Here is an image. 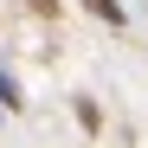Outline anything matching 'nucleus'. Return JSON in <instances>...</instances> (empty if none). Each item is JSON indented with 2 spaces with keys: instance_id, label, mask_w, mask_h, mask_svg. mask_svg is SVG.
Here are the masks:
<instances>
[{
  "instance_id": "2",
  "label": "nucleus",
  "mask_w": 148,
  "mask_h": 148,
  "mask_svg": "<svg viewBox=\"0 0 148 148\" xmlns=\"http://www.w3.org/2000/svg\"><path fill=\"white\" fill-rule=\"evenodd\" d=\"M71 110H77V122H84V135H97V129H103V110H97L90 97H77V103H71Z\"/></svg>"
},
{
  "instance_id": "4",
  "label": "nucleus",
  "mask_w": 148,
  "mask_h": 148,
  "mask_svg": "<svg viewBox=\"0 0 148 148\" xmlns=\"http://www.w3.org/2000/svg\"><path fill=\"white\" fill-rule=\"evenodd\" d=\"M32 13H45V19H58V0H26Z\"/></svg>"
},
{
  "instance_id": "1",
  "label": "nucleus",
  "mask_w": 148,
  "mask_h": 148,
  "mask_svg": "<svg viewBox=\"0 0 148 148\" xmlns=\"http://www.w3.org/2000/svg\"><path fill=\"white\" fill-rule=\"evenodd\" d=\"M90 19H103V26H129V13H122V0H84Z\"/></svg>"
},
{
  "instance_id": "3",
  "label": "nucleus",
  "mask_w": 148,
  "mask_h": 148,
  "mask_svg": "<svg viewBox=\"0 0 148 148\" xmlns=\"http://www.w3.org/2000/svg\"><path fill=\"white\" fill-rule=\"evenodd\" d=\"M26 97H19V84H13V71H0V110H19Z\"/></svg>"
}]
</instances>
